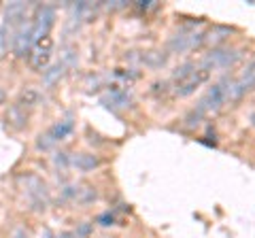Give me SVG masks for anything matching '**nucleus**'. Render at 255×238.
I'll list each match as a JSON object with an SVG mask.
<instances>
[{
	"label": "nucleus",
	"mask_w": 255,
	"mask_h": 238,
	"mask_svg": "<svg viewBox=\"0 0 255 238\" xmlns=\"http://www.w3.org/2000/svg\"><path fill=\"white\" fill-rule=\"evenodd\" d=\"M11 45H13L15 55H26L30 51V47L34 45V41H32V26L21 23V26L15 30V34L11 36Z\"/></svg>",
	"instance_id": "6"
},
{
	"label": "nucleus",
	"mask_w": 255,
	"mask_h": 238,
	"mask_svg": "<svg viewBox=\"0 0 255 238\" xmlns=\"http://www.w3.org/2000/svg\"><path fill=\"white\" fill-rule=\"evenodd\" d=\"M194 70H196V66H194V64H191V62H187V64H183V66H179L177 70H174V75H172V79H174V83H177V81H183V79H185V77H189L191 73H194Z\"/></svg>",
	"instance_id": "14"
},
{
	"label": "nucleus",
	"mask_w": 255,
	"mask_h": 238,
	"mask_svg": "<svg viewBox=\"0 0 255 238\" xmlns=\"http://www.w3.org/2000/svg\"><path fill=\"white\" fill-rule=\"evenodd\" d=\"M6 123L19 130V128H23V125L28 123V113H26V111H23L19 105H13V107L9 109V113H6Z\"/></svg>",
	"instance_id": "10"
},
{
	"label": "nucleus",
	"mask_w": 255,
	"mask_h": 238,
	"mask_svg": "<svg viewBox=\"0 0 255 238\" xmlns=\"http://www.w3.org/2000/svg\"><path fill=\"white\" fill-rule=\"evenodd\" d=\"M102 102H105L107 107H128V102H130V98H128L126 94H117V92H113L109 98H105Z\"/></svg>",
	"instance_id": "12"
},
{
	"label": "nucleus",
	"mask_w": 255,
	"mask_h": 238,
	"mask_svg": "<svg viewBox=\"0 0 255 238\" xmlns=\"http://www.w3.org/2000/svg\"><path fill=\"white\" fill-rule=\"evenodd\" d=\"M70 164L77 166L79 170H92V168H96V166L100 164V160L98 157H94V155H87V153H79V155H75L73 160H70Z\"/></svg>",
	"instance_id": "11"
},
{
	"label": "nucleus",
	"mask_w": 255,
	"mask_h": 238,
	"mask_svg": "<svg viewBox=\"0 0 255 238\" xmlns=\"http://www.w3.org/2000/svg\"><path fill=\"white\" fill-rule=\"evenodd\" d=\"M51 51H53V38L47 34L43 38H38L32 47V53H30V66L34 70H45L47 64L51 60Z\"/></svg>",
	"instance_id": "3"
},
{
	"label": "nucleus",
	"mask_w": 255,
	"mask_h": 238,
	"mask_svg": "<svg viewBox=\"0 0 255 238\" xmlns=\"http://www.w3.org/2000/svg\"><path fill=\"white\" fill-rule=\"evenodd\" d=\"M53 17H55V13L51 6H38L34 23H32V41L36 43L38 38L49 34V28L53 26Z\"/></svg>",
	"instance_id": "4"
},
{
	"label": "nucleus",
	"mask_w": 255,
	"mask_h": 238,
	"mask_svg": "<svg viewBox=\"0 0 255 238\" xmlns=\"http://www.w3.org/2000/svg\"><path fill=\"white\" fill-rule=\"evenodd\" d=\"M253 85H255V62L245 70V75L238 79L236 83H232V87H230V98H241L243 94L249 92Z\"/></svg>",
	"instance_id": "7"
},
{
	"label": "nucleus",
	"mask_w": 255,
	"mask_h": 238,
	"mask_svg": "<svg viewBox=\"0 0 255 238\" xmlns=\"http://www.w3.org/2000/svg\"><path fill=\"white\" fill-rule=\"evenodd\" d=\"M13 238H28V234H26V230H21V228H17L13 232Z\"/></svg>",
	"instance_id": "17"
},
{
	"label": "nucleus",
	"mask_w": 255,
	"mask_h": 238,
	"mask_svg": "<svg viewBox=\"0 0 255 238\" xmlns=\"http://www.w3.org/2000/svg\"><path fill=\"white\" fill-rule=\"evenodd\" d=\"M209 79H211V70L209 68H204V66L202 68H196L189 77H185L183 81L174 83V94L181 96V98H185V96H189V94H194L198 87H200L202 83H206Z\"/></svg>",
	"instance_id": "2"
},
{
	"label": "nucleus",
	"mask_w": 255,
	"mask_h": 238,
	"mask_svg": "<svg viewBox=\"0 0 255 238\" xmlns=\"http://www.w3.org/2000/svg\"><path fill=\"white\" fill-rule=\"evenodd\" d=\"M43 102V94L36 90V87H28L26 92L21 94V98H19V102L17 105L26 111V109H34V107H38Z\"/></svg>",
	"instance_id": "9"
},
{
	"label": "nucleus",
	"mask_w": 255,
	"mask_h": 238,
	"mask_svg": "<svg viewBox=\"0 0 255 238\" xmlns=\"http://www.w3.org/2000/svg\"><path fill=\"white\" fill-rule=\"evenodd\" d=\"M202 111L200 109H196V111H191V113L187 115V119H185V121H187V125H189V128H194V125H198V123H200V119H202Z\"/></svg>",
	"instance_id": "15"
},
{
	"label": "nucleus",
	"mask_w": 255,
	"mask_h": 238,
	"mask_svg": "<svg viewBox=\"0 0 255 238\" xmlns=\"http://www.w3.org/2000/svg\"><path fill=\"white\" fill-rule=\"evenodd\" d=\"M2 100H4V92H2V90H0V102H2Z\"/></svg>",
	"instance_id": "18"
},
{
	"label": "nucleus",
	"mask_w": 255,
	"mask_h": 238,
	"mask_svg": "<svg viewBox=\"0 0 255 238\" xmlns=\"http://www.w3.org/2000/svg\"><path fill=\"white\" fill-rule=\"evenodd\" d=\"M230 87H232V83H230V79H221L219 83H215L209 94L202 98V102L198 105V109L202 111V113H206V111H217L221 109V105L230 98Z\"/></svg>",
	"instance_id": "1"
},
{
	"label": "nucleus",
	"mask_w": 255,
	"mask_h": 238,
	"mask_svg": "<svg viewBox=\"0 0 255 238\" xmlns=\"http://www.w3.org/2000/svg\"><path fill=\"white\" fill-rule=\"evenodd\" d=\"M241 58V53H238L236 49H223V47H219V49H213L209 55H206V60H204V68H209L211 66H221V68H226V66H232L234 62Z\"/></svg>",
	"instance_id": "5"
},
{
	"label": "nucleus",
	"mask_w": 255,
	"mask_h": 238,
	"mask_svg": "<svg viewBox=\"0 0 255 238\" xmlns=\"http://www.w3.org/2000/svg\"><path fill=\"white\" fill-rule=\"evenodd\" d=\"M73 128H75V123L70 121V119H62V121H58V123H55L53 128L49 130V134H47V136H49L51 142H58V140L66 138L68 134L73 132Z\"/></svg>",
	"instance_id": "8"
},
{
	"label": "nucleus",
	"mask_w": 255,
	"mask_h": 238,
	"mask_svg": "<svg viewBox=\"0 0 255 238\" xmlns=\"http://www.w3.org/2000/svg\"><path fill=\"white\" fill-rule=\"evenodd\" d=\"M98 221H100L102 226H111V224H113V221H115V217L111 215V213H107V215H102V217H100Z\"/></svg>",
	"instance_id": "16"
},
{
	"label": "nucleus",
	"mask_w": 255,
	"mask_h": 238,
	"mask_svg": "<svg viewBox=\"0 0 255 238\" xmlns=\"http://www.w3.org/2000/svg\"><path fill=\"white\" fill-rule=\"evenodd\" d=\"M62 73H64V64L60 62V64H55V66H51L49 70H45V83L47 85H53L58 79L62 77Z\"/></svg>",
	"instance_id": "13"
}]
</instances>
